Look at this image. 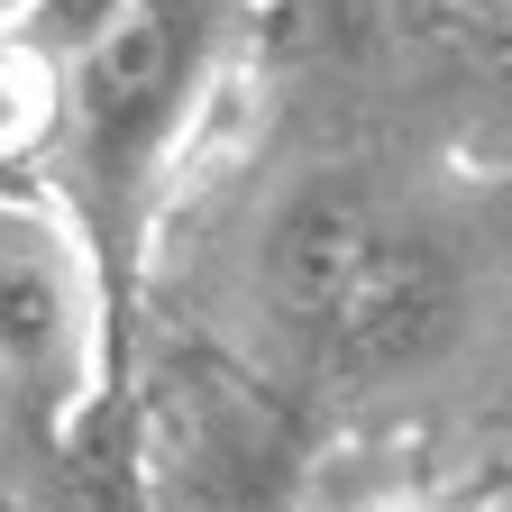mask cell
<instances>
[{"mask_svg":"<svg viewBox=\"0 0 512 512\" xmlns=\"http://www.w3.org/2000/svg\"><path fill=\"white\" fill-rule=\"evenodd\" d=\"M247 19H256V0H128L64 64V119L37 156V183L83 229L119 330H128V302H138V275H147L165 174L192 147Z\"/></svg>","mask_w":512,"mask_h":512,"instance_id":"obj_2","label":"cell"},{"mask_svg":"<svg viewBox=\"0 0 512 512\" xmlns=\"http://www.w3.org/2000/svg\"><path fill=\"white\" fill-rule=\"evenodd\" d=\"M247 320L302 394H394L458 357L485 302L467 211L384 156L293 165L247 229Z\"/></svg>","mask_w":512,"mask_h":512,"instance_id":"obj_1","label":"cell"},{"mask_svg":"<svg viewBox=\"0 0 512 512\" xmlns=\"http://www.w3.org/2000/svg\"><path fill=\"white\" fill-rule=\"evenodd\" d=\"M366 512H430V503H366Z\"/></svg>","mask_w":512,"mask_h":512,"instance_id":"obj_5","label":"cell"},{"mask_svg":"<svg viewBox=\"0 0 512 512\" xmlns=\"http://www.w3.org/2000/svg\"><path fill=\"white\" fill-rule=\"evenodd\" d=\"M37 19V0H0V37H10V28H28Z\"/></svg>","mask_w":512,"mask_h":512,"instance_id":"obj_4","label":"cell"},{"mask_svg":"<svg viewBox=\"0 0 512 512\" xmlns=\"http://www.w3.org/2000/svg\"><path fill=\"white\" fill-rule=\"evenodd\" d=\"M119 366V311L64 202L0 183V430L19 448H64Z\"/></svg>","mask_w":512,"mask_h":512,"instance_id":"obj_3","label":"cell"}]
</instances>
